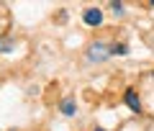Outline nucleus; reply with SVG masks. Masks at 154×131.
I'll list each match as a JSON object with an SVG mask.
<instances>
[{
    "mask_svg": "<svg viewBox=\"0 0 154 131\" xmlns=\"http://www.w3.org/2000/svg\"><path fill=\"white\" fill-rule=\"evenodd\" d=\"M82 21L88 23V26H100L103 23V11L100 8H85V13H82Z\"/></svg>",
    "mask_w": 154,
    "mask_h": 131,
    "instance_id": "obj_2",
    "label": "nucleus"
},
{
    "mask_svg": "<svg viewBox=\"0 0 154 131\" xmlns=\"http://www.w3.org/2000/svg\"><path fill=\"white\" fill-rule=\"evenodd\" d=\"M118 54H128L126 44H110V57H118Z\"/></svg>",
    "mask_w": 154,
    "mask_h": 131,
    "instance_id": "obj_6",
    "label": "nucleus"
},
{
    "mask_svg": "<svg viewBox=\"0 0 154 131\" xmlns=\"http://www.w3.org/2000/svg\"><path fill=\"white\" fill-rule=\"evenodd\" d=\"M123 100H126V105L134 111V113H141V100H139V95H136V90H134V87H128V90H126Z\"/></svg>",
    "mask_w": 154,
    "mask_h": 131,
    "instance_id": "obj_3",
    "label": "nucleus"
},
{
    "mask_svg": "<svg viewBox=\"0 0 154 131\" xmlns=\"http://www.w3.org/2000/svg\"><path fill=\"white\" fill-rule=\"evenodd\" d=\"M11 131H13V129H11Z\"/></svg>",
    "mask_w": 154,
    "mask_h": 131,
    "instance_id": "obj_9",
    "label": "nucleus"
},
{
    "mask_svg": "<svg viewBox=\"0 0 154 131\" xmlns=\"http://www.w3.org/2000/svg\"><path fill=\"white\" fill-rule=\"evenodd\" d=\"M59 111H62L64 116H75V113H77V105H75V100H72V98H67V100H62Z\"/></svg>",
    "mask_w": 154,
    "mask_h": 131,
    "instance_id": "obj_5",
    "label": "nucleus"
},
{
    "mask_svg": "<svg viewBox=\"0 0 154 131\" xmlns=\"http://www.w3.org/2000/svg\"><path fill=\"white\" fill-rule=\"evenodd\" d=\"M95 131H103V129H95Z\"/></svg>",
    "mask_w": 154,
    "mask_h": 131,
    "instance_id": "obj_8",
    "label": "nucleus"
},
{
    "mask_svg": "<svg viewBox=\"0 0 154 131\" xmlns=\"http://www.w3.org/2000/svg\"><path fill=\"white\" fill-rule=\"evenodd\" d=\"M110 11L113 13H123V5L118 3V0H113V3H110Z\"/></svg>",
    "mask_w": 154,
    "mask_h": 131,
    "instance_id": "obj_7",
    "label": "nucleus"
},
{
    "mask_svg": "<svg viewBox=\"0 0 154 131\" xmlns=\"http://www.w3.org/2000/svg\"><path fill=\"white\" fill-rule=\"evenodd\" d=\"M85 59H88L90 64L108 62V59H110V44H105V41H93V44L88 46V51H85Z\"/></svg>",
    "mask_w": 154,
    "mask_h": 131,
    "instance_id": "obj_1",
    "label": "nucleus"
},
{
    "mask_svg": "<svg viewBox=\"0 0 154 131\" xmlns=\"http://www.w3.org/2000/svg\"><path fill=\"white\" fill-rule=\"evenodd\" d=\"M16 49V39H8V36H0V54H8V51Z\"/></svg>",
    "mask_w": 154,
    "mask_h": 131,
    "instance_id": "obj_4",
    "label": "nucleus"
}]
</instances>
